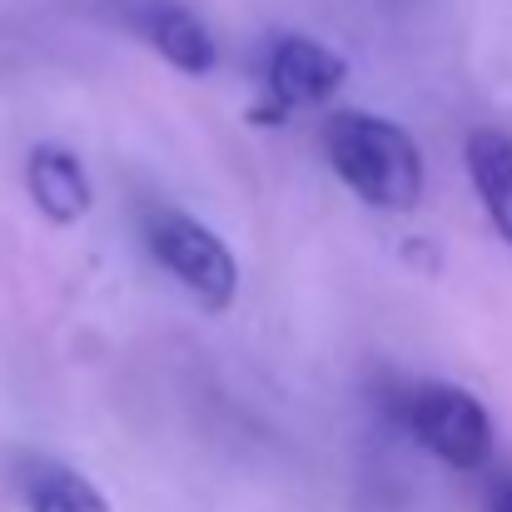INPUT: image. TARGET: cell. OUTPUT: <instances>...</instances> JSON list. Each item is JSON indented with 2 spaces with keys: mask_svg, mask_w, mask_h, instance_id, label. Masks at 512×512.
I'll use <instances>...</instances> for the list:
<instances>
[{
  "mask_svg": "<svg viewBox=\"0 0 512 512\" xmlns=\"http://www.w3.org/2000/svg\"><path fill=\"white\" fill-rule=\"evenodd\" d=\"M329 160L343 184L378 209H413L423 194V160L408 130L378 115H334L329 120Z\"/></svg>",
  "mask_w": 512,
  "mask_h": 512,
  "instance_id": "1",
  "label": "cell"
},
{
  "mask_svg": "<svg viewBox=\"0 0 512 512\" xmlns=\"http://www.w3.org/2000/svg\"><path fill=\"white\" fill-rule=\"evenodd\" d=\"M408 428L413 438L438 453L448 468H483L493 458V423H488V408L463 393V388H448V383H428L413 393L408 403Z\"/></svg>",
  "mask_w": 512,
  "mask_h": 512,
  "instance_id": "2",
  "label": "cell"
},
{
  "mask_svg": "<svg viewBox=\"0 0 512 512\" xmlns=\"http://www.w3.org/2000/svg\"><path fill=\"white\" fill-rule=\"evenodd\" d=\"M150 249L184 289H194L209 309H229L239 294V264L234 254L189 214H155L150 219Z\"/></svg>",
  "mask_w": 512,
  "mask_h": 512,
  "instance_id": "3",
  "label": "cell"
},
{
  "mask_svg": "<svg viewBox=\"0 0 512 512\" xmlns=\"http://www.w3.org/2000/svg\"><path fill=\"white\" fill-rule=\"evenodd\" d=\"M348 80V65L343 55H334L329 45L319 40H304V35H284L269 55V90L279 100V110H309V105H324L334 100Z\"/></svg>",
  "mask_w": 512,
  "mask_h": 512,
  "instance_id": "4",
  "label": "cell"
},
{
  "mask_svg": "<svg viewBox=\"0 0 512 512\" xmlns=\"http://www.w3.org/2000/svg\"><path fill=\"white\" fill-rule=\"evenodd\" d=\"M25 174H30V194H35V204H40L45 219H55V224L85 219V209H90V179H85V165L70 150L40 145L30 155V170Z\"/></svg>",
  "mask_w": 512,
  "mask_h": 512,
  "instance_id": "5",
  "label": "cell"
},
{
  "mask_svg": "<svg viewBox=\"0 0 512 512\" xmlns=\"http://www.w3.org/2000/svg\"><path fill=\"white\" fill-rule=\"evenodd\" d=\"M20 498L30 512H110L105 493L65 463L25 458L20 463Z\"/></svg>",
  "mask_w": 512,
  "mask_h": 512,
  "instance_id": "6",
  "label": "cell"
},
{
  "mask_svg": "<svg viewBox=\"0 0 512 512\" xmlns=\"http://www.w3.org/2000/svg\"><path fill=\"white\" fill-rule=\"evenodd\" d=\"M468 170H473V184H478L498 234L512 244V140L493 135V130H478L468 140Z\"/></svg>",
  "mask_w": 512,
  "mask_h": 512,
  "instance_id": "7",
  "label": "cell"
},
{
  "mask_svg": "<svg viewBox=\"0 0 512 512\" xmlns=\"http://www.w3.org/2000/svg\"><path fill=\"white\" fill-rule=\"evenodd\" d=\"M145 30H150L155 50H160L170 65L189 70V75H209V70H214V60H219V50H214L209 30H204L189 10H179V5H160V10H150V15H145Z\"/></svg>",
  "mask_w": 512,
  "mask_h": 512,
  "instance_id": "8",
  "label": "cell"
},
{
  "mask_svg": "<svg viewBox=\"0 0 512 512\" xmlns=\"http://www.w3.org/2000/svg\"><path fill=\"white\" fill-rule=\"evenodd\" d=\"M488 512H512V478H503V483L493 488V508Z\"/></svg>",
  "mask_w": 512,
  "mask_h": 512,
  "instance_id": "9",
  "label": "cell"
}]
</instances>
